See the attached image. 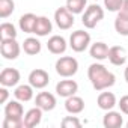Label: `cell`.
<instances>
[{"label": "cell", "mask_w": 128, "mask_h": 128, "mask_svg": "<svg viewBox=\"0 0 128 128\" xmlns=\"http://www.w3.org/2000/svg\"><path fill=\"white\" fill-rule=\"evenodd\" d=\"M23 126H24V120H17L9 118H5L3 120V128H23Z\"/></svg>", "instance_id": "cell-29"}, {"label": "cell", "mask_w": 128, "mask_h": 128, "mask_svg": "<svg viewBox=\"0 0 128 128\" xmlns=\"http://www.w3.org/2000/svg\"><path fill=\"white\" fill-rule=\"evenodd\" d=\"M88 77L95 90H104L107 88H112L116 82L114 74L110 72L102 63H92L88 68Z\"/></svg>", "instance_id": "cell-1"}, {"label": "cell", "mask_w": 128, "mask_h": 128, "mask_svg": "<svg viewBox=\"0 0 128 128\" xmlns=\"http://www.w3.org/2000/svg\"><path fill=\"white\" fill-rule=\"evenodd\" d=\"M114 30L120 36H128V18L118 15L114 20Z\"/></svg>", "instance_id": "cell-24"}, {"label": "cell", "mask_w": 128, "mask_h": 128, "mask_svg": "<svg viewBox=\"0 0 128 128\" xmlns=\"http://www.w3.org/2000/svg\"><path fill=\"white\" fill-rule=\"evenodd\" d=\"M78 90V84L77 82L74 80H60L57 84H56V92L59 96H63V98H68V96H72L76 95Z\"/></svg>", "instance_id": "cell-9"}, {"label": "cell", "mask_w": 128, "mask_h": 128, "mask_svg": "<svg viewBox=\"0 0 128 128\" xmlns=\"http://www.w3.org/2000/svg\"><path fill=\"white\" fill-rule=\"evenodd\" d=\"M20 102L21 101H18V100L17 101H9L5 106V118L23 120V118H24V108H23V106Z\"/></svg>", "instance_id": "cell-11"}, {"label": "cell", "mask_w": 128, "mask_h": 128, "mask_svg": "<svg viewBox=\"0 0 128 128\" xmlns=\"http://www.w3.org/2000/svg\"><path fill=\"white\" fill-rule=\"evenodd\" d=\"M41 48H42V45H41V42H39L36 38H27V39H24V42H23V50H24V53L29 54V56L39 54V53H41Z\"/></svg>", "instance_id": "cell-22"}, {"label": "cell", "mask_w": 128, "mask_h": 128, "mask_svg": "<svg viewBox=\"0 0 128 128\" xmlns=\"http://www.w3.org/2000/svg\"><path fill=\"white\" fill-rule=\"evenodd\" d=\"M36 21H38V17L35 14H24L21 15L20 18V29L24 32V33H33L35 32V26H36Z\"/></svg>", "instance_id": "cell-18"}, {"label": "cell", "mask_w": 128, "mask_h": 128, "mask_svg": "<svg viewBox=\"0 0 128 128\" xmlns=\"http://www.w3.org/2000/svg\"><path fill=\"white\" fill-rule=\"evenodd\" d=\"M0 35L2 38H17V30L12 23H2L0 26Z\"/></svg>", "instance_id": "cell-26"}, {"label": "cell", "mask_w": 128, "mask_h": 128, "mask_svg": "<svg viewBox=\"0 0 128 128\" xmlns=\"http://www.w3.org/2000/svg\"><path fill=\"white\" fill-rule=\"evenodd\" d=\"M53 30V24L51 21L47 18V17H38V21H36V26H35V35L36 36H47L50 32Z\"/></svg>", "instance_id": "cell-20"}, {"label": "cell", "mask_w": 128, "mask_h": 128, "mask_svg": "<svg viewBox=\"0 0 128 128\" xmlns=\"http://www.w3.org/2000/svg\"><path fill=\"white\" fill-rule=\"evenodd\" d=\"M108 60L114 66L124 65V63L126 62V51H125V48L120 47V45L110 47V50H108Z\"/></svg>", "instance_id": "cell-13"}, {"label": "cell", "mask_w": 128, "mask_h": 128, "mask_svg": "<svg viewBox=\"0 0 128 128\" xmlns=\"http://www.w3.org/2000/svg\"><path fill=\"white\" fill-rule=\"evenodd\" d=\"M35 104L39 108H42L44 112H51L56 107V96L53 94H50V92H39L36 95Z\"/></svg>", "instance_id": "cell-10"}, {"label": "cell", "mask_w": 128, "mask_h": 128, "mask_svg": "<svg viewBox=\"0 0 128 128\" xmlns=\"http://www.w3.org/2000/svg\"><path fill=\"white\" fill-rule=\"evenodd\" d=\"M124 3V0H104V6L110 12H118Z\"/></svg>", "instance_id": "cell-28"}, {"label": "cell", "mask_w": 128, "mask_h": 128, "mask_svg": "<svg viewBox=\"0 0 128 128\" xmlns=\"http://www.w3.org/2000/svg\"><path fill=\"white\" fill-rule=\"evenodd\" d=\"M96 104H98V107H100L101 110L108 112V110H112V108L116 106V96H114V94H112V92H101V94L98 95Z\"/></svg>", "instance_id": "cell-17"}, {"label": "cell", "mask_w": 128, "mask_h": 128, "mask_svg": "<svg viewBox=\"0 0 128 128\" xmlns=\"http://www.w3.org/2000/svg\"><path fill=\"white\" fill-rule=\"evenodd\" d=\"M21 47L17 42V38H2V44H0V53L8 60H15L20 56Z\"/></svg>", "instance_id": "cell-4"}, {"label": "cell", "mask_w": 128, "mask_h": 128, "mask_svg": "<svg viewBox=\"0 0 128 128\" xmlns=\"http://www.w3.org/2000/svg\"><path fill=\"white\" fill-rule=\"evenodd\" d=\"M20 80H21L20 71L15 70V68H5L0 72V84L2 86L12 88V86H17Z\"/></svg>", "instance_id": "cell-8"}, {"label": "cell", "mask_w": 128, "mask_h": 128, "mask_svg": "<svg viewBox=\"0 0 128 128\" xmlns=\"http://www.w3.org/2000/svg\"><path fill=\"white\" fill-rule=\"evenodd\" d=\"M62 126L63 128H80L82 120L77 116H65L62 119Z\"/></svg>", "instance_id": "cell-27"}, {"label": "cell", "mask_w": 128, "mask_h": 128, "mask_svg": "<svg viewBox=\"0 0 128 128\" xmlns=\"http://www.w3.org/2000/svg\"><path fill=\"white\" fill-rule=\"evenodd\" d=\"M33 86L29 83V84H20L17 89H15V92H14V95H15V98L18 100V101H21V102H27V101H30L32 98H33Z\"/></svg>", "instance_id": "cell-21"}, {"label": "cell", "mask_w": 128, "mask_h": 128, "mask_svg": "<svg viewBox=\"0 0 128 128\" xmlns=\"http://www.w3.org/2000/svg\"><path fill=\"white\" fill-rule=\"evenodd\" d=\"M102 18H104V9L98 5H90L86 8L83 18H82V23L84 24L86 29H94Z\"/></svg>", "instance_id": "cell-3"}, {"label": "cell", "mask_w": 128, "mask_h": 128, "mask_svg": "<svg viewBox=\"0 0 128 128\" xmlns=\"http://www.w3.org/2000/svg\"><path fill=\"white\" fill-rule=\"evenodd\" d=\"M54 21L59 29L62 30H68L74 26V14L65 6V8H59L54 12Z\"/></svg>", "instance_id": "cell-6"}, {"label": "cell", "mask_w": 128, "mask_h": 128, "mask_svg": "<svg viewBox=\"0 0 128 128\" xmlns=\"http://www.w3.org/2000/svg\"><path fill=\"white\" fill-rule=\"evenodd\" d=\"M89 44H90V35L84 30H76L70 36V47L76 53L84 51L89 47Z\"/></svg>", "instance_id": "cell-5"}, {"label": "cell", "mask_w": 128, "mask_h": 128, "mask_svg": "<svg viewBox=\"0 0 128 128\" xmlns=\"http://www.w3.org/2000/svg\"><path fill=\"white\" fill-rule=\"evenodd\" d=\"M29 83L35 88V89H44L45 86H48L50 83V76L47 71L38 68V70H33L30 74H29Z\"/></svg>", "instance_id": "cell-7"}, {"label": "cell", "mask_w": 128, "mask_h": 128, "mask_svg": "<svg viewBox=\"0 0 128 128\" xmlns=\"http://www.w3.org/2000/svg\"><path fill=\"white\" fill-rule=\"evenodd\" d=\"M8 98H9V92L6 89V86H2L0 88V104H6Z\"/></svg>", "instance_id": "cell-31"}, {"label": "cell", "mask_w": 128, "mask_h": 128, "mask_svg": "<svg viewBox=\"0 0 128 128\" xmlns=\"http://www.w3.org/2000/svg\"><path fill=\"white\" fill-rule=\"evenodd\" d=\"M122 124H124V118L119 112L108 110L102 118V125L106 128H120Z\"/></svg>", "instance_id": "cell-15"}, {"label": "cell", "mask_w": 128, "mask_h": 128, "mask_svg": "<svg viewBox=\"0 0 128 128\" xmlns=\"http://www.w3.org/2000/svg\"><path fill=\"white\" fill-rule=\"evenodd\" d=\"M42 108H39L38 106L36 107H33V108H30L26 114H24V118H23V120H24V126L26 128H33V126H38L39 124H41V120H42Z\"/></svg>", "instance_id": "cell-14"}, {"label": "cell", "mask_w": 128, "mask_h": 128, "mask_svg": "<svg viewBox=\"0 0 128 128\" xmlns=\"http://www.w3.org/2000/svg\"><path fill=\"white\" fill-rule=\"evenodd\" d=\"M126 128H128V122H126Z\"/></svg>", "instance_id": "cell-34"}, {"label": "cell", "mask_w": 128, "mask_h": 128, "mask_svg": "<svg viewBox=\"0 0 128 128\" xmlns=\"http://www.w3.org/2000/svg\"><path fill=\"white\" fill-rule=\"evenodd\" d=\"M86 0H66V8L76 15V14H82L86 8Z\"/></svg>", "instance_id": "cell-25"}, {"label": "cell", "mask_w": 128, "mask_h": 128, "mask_svg": "<svg viewBox=\"0 0 128 128\" xmlns=\"http://www.w3.org/2000/svg\"><path fill=\"white\" fill-rule=\"evenodd\" d=\"M124 77H125V82L128 83V66L125 68V72H124Z\"/></svg>", "instance_id": "cell-33"}, {"label": "cell", "mask_w": 128, "mask_h": 128, "mask_svg": "<svg viewBox=\"0 0 128 128\" xmlns=\"http://www.w3.org/2000/svg\"><path fill=\"white\" fill-rule=\"evenodd\" d=\"M15 9L14 0H0V18H8Z\"/></svg>", "instance_id": "cell-23"}, {"label": "cell", "mask_w": 128, "mask_h": 128, "mask_svg": "<svg viewBox=\"0 0 128 128\" xmlns=\"http://www.w3.org/2000/svg\"><path fill=\"white\" fill-rule=\"evenodd\" d=\"M66 47H68V44H66L65 38L60 36V35L51 36L48 39V42H47V48L53 54H63V53L66 51Z\"/></svg>", "instance_id": "cell-12"}, {"label": "cell", "mask_w": 128, "mask_h": 128, "mask_svg": "<svg viewBox=\"0 0 128 128\" xmlns=\"http://www.w3.org/2000/svg\"><path fill=\"white\" fill-rule=\"evenodd\" d=\"M118 15H120V17H125V18H128V0H124V3H122L120 9L118 11Z\"/></svg>", "instance_id": "cell-32"}, {"label": "cell", "mask_w": 128, "mask_h": 128, "mask_svg": "<svg viewBox=\"0 0 128 128\" xmlns=\"http://www.w3.org/2000/svg\"><path fill=\"white\" fill-rule=\"evenodd\" d=\"M108 50L110 48L107 47V44H104V42H95V44L90 45L89 53H90V57H94L96 60H104V59H108Z\"/></svg>", "instance_id": "cell-19"}, {"label": "cell", "mask_w": 128, "mask_h": 128, "mask_svg": "<svg viewBox=\"0 0 128 128\" xmlns=\"http://www.w3.org/2000/svg\"><path fill=\"white\" fill-rule=\"evenodd\" d=\"M78 71V62L76 57L72 56H63L60 59H57L56 62V72L60 76V77H72L76 76Z\"/></svg>", "instance_id": "cell-2"}, {"label": "cell", "mask_w": 128, "mask_h": 128, "mask_svg": "<svg viewBox=\"0 0 128 128\" xmlns=\"http://www.w3.org/2000/svg\"><path fill=\"white\" fill-rule=\"evenodd\" d=\"M118 106H119V108H120V112H122L124 114H128V95H124V96L119 100Z\"/></svg>", "instance_id": "cell-30"}, {"label": "cell", "mask_w": 128, "mask_h": 128, "mask_svg": "<svg viewBox=\"0 0 128 128\" xmlns=\"http://www.w3.org/2000/svg\"><path fill=\"white\" fill-rule=\"evenodd\" d=\"M65 108L71 114H78L84 110V101H83V98H80L77 95L68 96L66 101H65Z\"/></svg>", "instance_id": "cell-16"}]
</instances>
